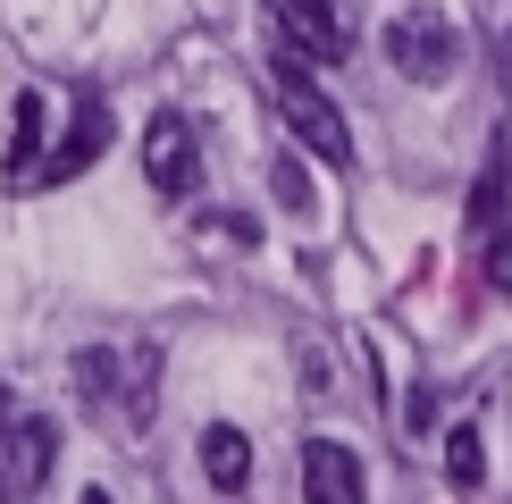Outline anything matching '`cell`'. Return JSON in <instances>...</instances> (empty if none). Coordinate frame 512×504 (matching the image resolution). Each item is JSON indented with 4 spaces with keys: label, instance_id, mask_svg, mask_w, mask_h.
<instances>
[{
    "label": "cell",
    "instance_id": "obj_1",
    "mask_svg": "<svg viewBox=\"0 0 512 504\" xmlns=\"http://www.w3.org/2000/svg\"><path fill=\"white\" fill-rule=\"evenodd\" d=\"M269 76H277V110H286V126L303 135V152H319L328 168H345V160H353V126H345V110H336L328 93H319V76H311L294 51H277Z\"/></svg>",
    "mask_w": 512,
    "mask_h": 504
},
{
    "label": "cell",
    "instance_id": "obj_2",
    "mask_svg": "<svg viewBox=\"0 0 512 504\" xmlns=\"http://www.w3.org/2000/svg\"><path fill=\"white\" fill-rule=\"evenodd\" d=\"M59 462V429L51 420H0V504H26Z\"/></svg>",
    "mask_w": 512,
    "mask_h": 504
},
{
    "label": "cell",
    "instance_id": "obj_3",
    "mask_svg": "<svg viewBox=\"0 0 512 504\" xmlns=\"http://www.w3.org/2000/svg\"><path fill=\"white\" fill-rule=\"evenodd\" d=\"M143 177H152V194H194L202 185V143H194V126H185L177 110H160L152 126H143Z\"/></svg>",
    "mask_w": 512,
    "mask_h": 504
},
{
    "label": "cell",
    "instance_id": "obj_4",
    "mask_svg": "<svg viewBox=\"0 0 512 504\" xmlns=\"http://www.w3.org/2000/svg\"><path fill=\"white\" fill-rule=\"evenodd\" d=\"M387 59L412 84H437V76H454V26L445 17H429V9H412V17H395L387 26Z\"/></svg>",
    "mask_w": 512,
    "mask_h": 504
},
{
    "label": "cell",
    "instance_id": "obj_5",
    "mask_svg": "<svg viewBox=\"0 0 512 504\" xmlns=\"http://www.w3.org/2000/svg\"><path fill=\"white\" fill-rule=\"evenodd\" d=\"M286 42H294V59L336 68L353 51V0H286Z\"/></svg>",
    "mask_w": 512,
    "mask_h": 504
},
{
    "label": "cell",
    "instance_id": "obj_6",
    "mask_svg": "<svg viewBox=\"0 0 512 504\" xmlns=\"http://www.w3.org/2000/svg\"><path fill=\"white\" fill-rule=\"evenodd\" d=\"M101 152H110V110H101V101H76V118H68V135H59V152L42 160V177L68 185V177H84Z\"/></svg>",
    "mask_w": 512,
    "mask_h": 504
},
{
    "label": "cell",
    "instance_id": "obj_7",
    "mask_svg": "<svg viewBox=\"0 0 512 504\" xmlns=\"http://www.w3.org/2000/svg\"><path fill=\"white\" fill-rule=\"evenodd\" d=\"M303 504H361V462L336 437H311L303 446Z\"/></svg>",
    "mask_w": 512,
    "mask_h": 504
},
{
    "label": "cell",
    "instance_id": "obj_8",
    "mask_svg": "<svg viewBox=\"0 0 512 504\" xmlns=\"http://www.w3.org/2000/svg\"><path fill=\"white\" fill-rule=\"evenodd\" d=\"M202 479L219 496H244L252 488V437L227 429V420H210V429H202Z\"/></svg>",
    "mask_w": 512,
    "mask_h": 504
},
{
    "label": "cell",
    "instance_id": "obj_9",
    "mask_svg": "<svg viewBox=\"0 0 512 504\" xmlns=\"http://www.w3.org/2000/svg\"><path fill=\"white\" fill-rule=\"evenodd\" d=\"M9 185H42V93H17L9 110Z\"/></svg>",
    "mask_w": 512,
    "mask_h": 504
},
{
    "label": "cell",
    "instance_id": "obj_10",
    "mask_svg": "<svg viewBox=\"0 0 512 504\" xmlns=\"http://www.w3.org/2000/svg\"><path fill=\"white\" fill-rule=\"evenodd\" d=\"M462 227H471V236L487 244L504 227V143L496 152H487V168H479V185H471V210H462Z\"/></svg>",
    "mask_w": 512,
    "mask_h": 504
},
{
    "label": "cell",
    "instance_id": "obj_11",
    "mask_svg": "<svg viewBox=\"0 0 512 504\" xmlns=\"http://www.w3.org/2000/svg\"><path fill=\"white\" fill-rule=\"evenodd\" d=\"M445 479H454V488H479V479H487V446H479V429H454V437H445Z\"/></svg>",
    "mask_w": 512,
    "mask_h": 504
},
{
    "label": "cell",
    "instance_id": "obj_12",
    "mask_svg": "<svg viewBox=\"0 0 512 504\" xmlns=\"http://www.w3.org/2000/svg\"><path fill=\"white\" fill-rule=\"evenodd\" d=\"M487 286H496V294H512V219L496 227V236H487Z\"/></svg>",
    "mask_w": 512,
    "mask_h": 504
},
{
    "label": "cell",
    "instance_id": "obj_13",
    "mask_svg": "<svg viewBox=\"0 0 512 504\" xmlns=\"http://www.w3.org/2000/svg\"><path fill=\"white\" fill-rule=\"evenodd\" d=\"M277 202H286V210L311 202V185H303V168H294V160H277Z\"/></svg>",
    "mask_w": 512,
    "mask_h": 504
},
{
    "label": "cell",
    "instance_id": "obj_14",
    "mask_svg": "<svg viewBox=\"0 0 512 504\" xmlns=\"http://www.w3.org/2000/svg\"><path fill=\"white\" fill-rule=\"evenodd\" d=\"M76 504H110V488H84V496H76Z\"/></svg>",
    "mask_w": 512,
    "mask_h": 504
}]
</instances>
